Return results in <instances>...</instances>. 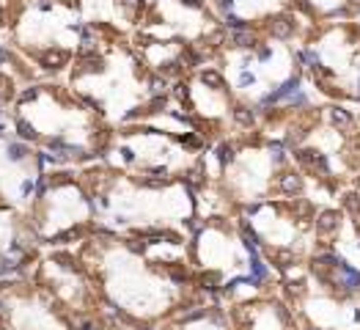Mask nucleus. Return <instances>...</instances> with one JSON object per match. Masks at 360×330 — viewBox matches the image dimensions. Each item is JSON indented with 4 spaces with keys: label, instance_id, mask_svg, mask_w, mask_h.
Masks as SVG:
<instances>
[{
    "label": "nucleus",
    "instance_id": "obj_1",
    "mask_svg": "<svg viewBox=\"0 0 360 330\" xmlns=\"http://www.w3.org/2000/svg\"><path fill=\"white\" fill-rule=\"evenodd\" d=\"M14 132L52 162H83L107 154L110 129L75 88L30 83L14 99Z\"/></svg>",
    "mask_w": 360,
    "mask_h": 330
},
{
    "label": "nucleus",
    "instance_id": "obj_2",
    "mask_svg": "<svg viewBox=\"0 0 360 330\" xmlns=\"http://www.w3.org/2000/svg\"><path fill=\"white\" fill-rule=\"evenodd\" d=\"M6 44L36 72L61 75L91 36L75 0H6Z\"/></svg>",
    "mask_w": 360,
    "mask_h": 330
},
{
    "label": "nucleus",
    "instance_id": "obj_3",
    "mask_svg": "<svg viewBox=\"0 0 360 330\" xmlns=\"http://www.w3.org/2000/svg\"><path fill=\"white\" fill-rule=\"evenodd\" d=\"M28 218L39 239L55 248L85 242L88 234L99 231L91 190L72 171H44L28 206Z\"/></svg>",
    "mask_w": 360,
    "mask_h": 330
},
{
    "label": "nucleus",
    "instance_id": "obj_4",
    "mask_svg": "<svg viewBox=\"0 0 360 330\" xmlns=\"http://www.w3.org/2000/svg\"><path fill=\"white\" fill-rule=\"evenodd\" d=\"M47 162L44 152L17 132H6L0 124V204L28 212Z\"/></svg>",
    "mask_w": 360,
    "mask_h": 330
},
{
    "label": "nucleus",
    "instance_id": "obj_5",
    "mask_svg": "<svg viewBox=\"0 0 360 330\" xmlns=\"http://www.w3.org/2000/svg\"><path fill=\"white\" fill-rule=\"evenodd\" d=\"M39 242L42 239L22 209L0 204V278L28 267Z\"/></svg>",
    "mask_w": 360,
    "mask_h": 330
},
{
    "label": "nucleus",
    "instance_id": "obj_6",
    "mask_svg": "<svg viewBox=\"0 0 360 330\" xmlns=\"http://www.w3.org/2000/svg\"><path fill=\"white\" fill-rule=\"evenodd\" d=\"M77 11L94 33L116 36L127 28H135L146 17L149 0H75Z\"/></svg>",
    "mask_w": 360,
    "mask_h": 330
},
{
    "label": "nucleus",
    "instance_id": "obj_7",
    "mask_svg": "<svg viewBox=\"0 0 360 330\" xmlns=\"http://www.w3.org/2000/svg\"><path fill=\"white\" fill-rule=\"evenodd\" d=\"M20 66H25V63H22V58H20V52H14V50L6 44V39L0 36V72H14V75H17V72H22L25 77H30V75H33L30 69H20Z\"/></svg>",
    "mask_w": 360,
    "mask_h": 330
},
{
    "label": "nucleus",
    "instance_id": "obj_8",
    "mask_svg": "<svg viewBox=\"0 0 360 330\" xmlns=\"http://www.w3.org/2000/svg\"><path fill=\"white\" fill-rule=\"evenodd\" d=\"M291 28H294V25H291L289 17H275V20L270 22V33L275 36V39H289Z\"/></svg>",
    "mask_w": 360,
    "mask_h": 330
},
{
    "label": "nucleus",
    "instance_id": "obj_9",
    "mask_svg": "<svg viewBox=\"0 0 360 330\" xmlns=\"http://www.w3.org/2000/svg\"><path fill=\"white\" fill-rule=\"evenodd\" d=\"M281 190H283L286 196H294V193H300V190H303V179H300L297 174L281 176Z\"/></svg>",
    "mask_w": 360,
    "mask_h": 330
},
{
    "label": "nucleus",
    "instance_id": "obj_10",
    "mask_svg": "<svg viewBox=\"0 0 360 330\" xmlns=\"http://www.w3.org/2000/svg\"><path fill=\"white\" fill-rule=\"evenodd\" d=\"M335 226H338V215H335V212H322V215H319V220H316V228H319V231H333Z\"/></svg>",
    "mask_w": 360,
    "mask_h": 330
},
{
    "label": "nucleus",
    "instance_id": "obj_11",
    "mask_svg": "<svg viewBox=\"0 0 360 330\" xmlns=\"http://www.w3.org/2000/svg\"><path fill=\"white\" fill-rule=\"evenodd\" d=\"M272 259H275V264L281 270H286V267L294 264V253H291V251H275V253H272Z\"/></svg>",
    "mask_w": 360,
    "mask_h": 330
},
{
    "label": "nucleus",
    "instance_id": "obj_12",
    "mask_svg": "<svg viewBox=\"0 0 360 330\" xmlns=\"http://www.w3.org/2000/svg\"><path fill=\"white\" fill-rule=\"evenodd\" d=\"M234 121L242 127H250L253 121H256V116H253V110H248V107H236L234 110Z\"/></svg>",
    "mask_w": 360,
    "mask_h": 330
},
{
    "label": "nucleus",
    "instance_id": "obj_13",
    "mask_svg": "<svg viewBox=\"0 0 360 330\" xmlns=\"http://www.w3.org/2000/svg\"><path fill=\"white\" fill-rule=\"evenodd\" d=\"M330 119H333V124H338V127H349L352 124V119H349V113H344V110H330Z\"/></svg>",
    "mask_w": 360,
    "mask_h": 330
},
{
    "label": "nucleus",
    "instance_id": "obj_14",
    "mask_svg": "<svg viewBox=\"0 0 360 330\" xmlns=\"http://www.w3.org/2000/svg\"><path fill=\"white\" fill-rule=\"evenodd\" d=\"M344 204H346V209L358 212V196H346V198H344Z\"/></svg>",
    "mask_w": 360,
    "mask_h": 330
},
{
    "label": "nucleus",
    "instance_id": "obj_15",
    "mask_svg": "<svg viewBox=\"0 0 360 330\" xmlns=\"http://www.w3.org/2000/svg\"><path fill=\"white\" fill-rule=\"evenodd\" d=\"M6 25V0H0V30Z\"/></svg>",
    "mask_w": 360,
    "mask_h": 330
},
{
    "label": "nucleus",
    "instance_id": "obj_16",
    "mask_svg": "<svg viewBox=\"0 0 360 330\" xmlns=\"http://www.w3.org/2000/svg\"><path fill=\"white\" fill-rule=\"evenodd\" d=\"M349 3H352V6H360V0H349Z\"/></svg>",
    "mask_w": 360,
    "mask_h": 330
}]
</instances>
